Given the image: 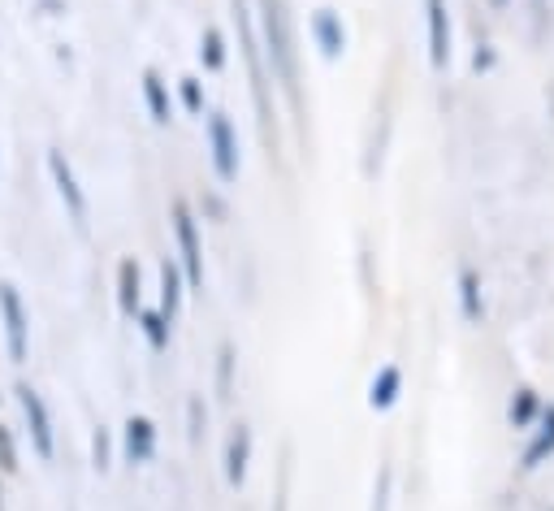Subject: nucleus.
<instances>
[{
    "label": "nucleus",
    "mask_w": 554,
    "mask_h": 511,
    "mask_svg": "<svg viewBox=\"0 0 554 511\" xmlns=\"http://www.w3.org/2000/svg\"><path fill=\"white\" fill-rule=\"evenodd\" d=\"M117 304H122L126 317H139V265L135 260H122L117 265Z\"/></svg>",
    "instance_id": "13"
},
{
    "label": "nucleus",
    "mask_w": 554,
    "mask_h": 511,
    "mask_svg": "<svg viewBox=\"0 0 554 511\" xmlns=\"http://www.w3.org/2000/svg\"><path fill=\"white\" fill-rule=\"evenodd\" d=\"M234 5V22L243 31V57H247V70H252V91H256V104L260 113L269 117V100H265V65H260V48H256V22H252V9L247 0H230Z\"/></svg>",
    "instance_id": "7"
},
{
    "label": "nucleus",
    "mask_w": 554,
    "mask_h": 511,
    "mask_svg": "<svg viewBox=\"0 0 554 511\" xmlns=\"http://www.w3.org/2000/svg\"><path fill=\"white\" fill-rule=\"evenodd\" d=\"M139 325H143V334H148L152 351H165L169 347V321H165L161 308H139Z\"/></svg>",
    "instance_id": "17"
},
{
    "label": "nucleus",
    "mask_w": 554,
    "mask_h": 511,
    "mask_svg": "<svg viewBox=\"0 0 554 511\" xmlns=\"http://www.w3.org/2000/svg\"><path fill=\"white\" fill-rule=\"evenodd\" d=\"M143 100H148V113H152L156 126H165L169 117H174V104H169V91H165V83H161V74H156V70L143 74Z\"/></svg>",
    "instance_id": "14"
},
{
    "label": "nucleus",
    "mask_w": 554,
    "mask_h": 511,
    "mask_svg": "<svg viewBox=\"0 0 554 511\" xmlns=\"http://www.w3.org/2000/svg\"><path fill=\"white\" fill-rule=\"evenodd\" d=\"M44 5H48V9H57V13L65 9V5H61V0H44Z\"/></svg>",
    "instance_id": "27"
},
{
    "label": "nucleus",
    "mask_w": 554,
    "mask_h": 511,
    "mask_svg": "<svg viewBox=\"0 0 554 511\" xmlns=\"http://www.w3.org/2000/svg\"><path fill=\"white\" fill-rule=\"evenodd\" d=\"M156 455V429L148 416H130L126 421V460L130 464H148Z\"/></svg>",
    "instance_id": "11"
},
{
    "label": "nucleus",
    "mask_w": 554,
    "mask_h": 511,
    "mask_svg": "<svg viewBox=\"0 0 554 511\" xmlns=\"http://www.w3.org/2000/svg\"><path fill=\"white\" fill-rule=\"evenodd\" d=\"M481 299H477V278H472V273H464V317L468 321H481Z\"/></svg>",
    "instance_id": "21"
},
{
    "label": "nucleus",
    "mask_w": 554,
    "mask_h": 511,
    "mask_svg": "<svg viewBox=\"0 0 554 511\" xmlns=\"http://www.w3.org/2000/svg\"><path fill=\"white\" fill-rule=\"evenodd\" d=\"M208 152H213V169H217L221 182H234V178H239V165H243V156H239V135H234V126H230L226 113H213V117H208Z\"/></svg>",
    "instance_id": "3"
},
{
    "label": "nucleus",
    "mask_w": 554,
    "mask_h": 511,
    "mask_svg": "<svg viewBox=\"0 0 554 511\" xmlns=\"http://www.w3.org/2000/svg\"><path fill=\"white\" fill-rule=\"evenodd\" d=\"M182 273H178V265L174 260H165L161 265V312H165V321L174 325V317H178V308H182Z\"/></svg>",
    "instance_id": "15"
},
{
    "label": "nucleus",
    "mask_w": 554,
    "mask_h": 511,
    "mask_svg": "<svg viewBox=\"0 0 554 511\" xmlns=\"http://www.w3.org/2000/svg\"><path fill=\"white\" fill-rule=\"evenodd\" d=\"M554 455V408L542 416V429H537V438L529 442V451H524V473H533V468H542Z\"/></svg>",
    "instance_id": "16"
},
{
    "label": "nucleus",
    "mask_w": 554,
    "mask_h": 511,
    "mask_svg": "<svg viewBox=\"0 0 554 511\" xmlns=\"http://www.w3.org/2000/svg\"><path fill=\"white\" fill-rule=\"evenodd\" d=\"M174 234H178V252H182V273H187V286L200 291L204 286V247H200V226H195V213L187 204H174Z\"/></svg>",
    "instance_id": "2"
},
{
    "label": "nucleus",
    "mask_w": 554,
    "mask_h": 511,
    "mask_svg": "<svg viewBox=\"0 0 554 511\" xmlns=\"http://www.w3.org/2000/svg\"><path fill=\"white\" fill-rule=\"evenodd\" d=\"M0 511H5V490H0Z\"/></svg>",
    "instance_id": "28"
},
{
    "label": "nucleus",
    "mask_w": 554,
    "mask_h": 511,
    "mask_svg": "<svg viewBox=\"0 0 554 511\" xmlns=\"http://www.w3.org/2000/svg\"><path fill=\"white\" fill-rule=\"evenodd\" d=\"M498 5H503V0H498Z\"/></svg>",
    "instance_id": "29"
},
{
    "label": "nucleus",
    "mask_w": 554,
    "mask_h": 511,
    "mask_svg": "<svg viewBox=\"0 0 554 511\" xmlns=\"http://www.w3.org/2000/svg\"><path fill=\"white\" fill-rule=\"evenodd\" d=\"M182 104H187V113H204V91L195 78H182Z\"/></svg>",
    "instance_id": "22"
},
{
    "label": "nucleus",
    "mask_w": 554,
    "mask_h": 511,
    "mask_svg": "<svg viewBox=\"0 0 554 511\" xmlns=\"http://www.w3.org/2000/svg\"><path fill=\"white\" fill-rule=\"evenodd\" d=\"M399 390H403V373L394 369V364H386L377 377H373V386H368V408H377V412H386L399 403Z\"/></svg>",
    "instance_id": "12"
},
{
    "label": "nucleus",
    "mask_w": 554,
    "mask_h": 511,
    "mask_svg": "<svg viewBox=\"0 0 554 511\" xmlns=\"http://www.w3.org/2000/svg\"><path fill=\"white\" fill-rule=\"evenodd\" d=\"M200 61L208 70H226V39H221L217 26H208L204 39H200Z\"/></svg>",
    "instance_id": "18"
},
{
    "label": "nucleus",
    "mask_w": 554,
    "mask_h": 511,
    "mask_svg": "<svg viewBox=\"0 0 554 511\" xmlns=\"http://www.w3.org/2000/svg\"><path fill=\"white\" fill-rule=\"evenodd\" d=\"M312 39H316V48H321V57H329V61H338L342 52H347V26H342L334 9L312 13Z\"/></svg>",
    "instance_id": "8"
},
{
    "label": "nucleus",
    "mask_w": 554,
    "mask_h": 511,
    "mask_svg": "<svg viewBox=\"0 0 554 511\" xmlns=\"http://www.w3.org/2000/svg\"><path fill=\"white\" fill-rule=\"evenodd\" d=\"M48 174H52V182H57V195H61V204H65V213H70V221H74L78 230H87V195H83V187H78L74 165L65 161L61 148L48 152Z\"/></svg>",
    "instance_id": "4"
},
{
    "label": "nucleus",
    "mask_w": 554,
    "mask_h": 511,
    "mask_svg": "<svg viewBox=\"0 0 554 511\" xmlns=\"http://www.w3.org/2000/svg\"><path fill=\"white\" fill-rule=\"evenodd\" d=\"M425 13H429V61L442 70L451 61V9H446V0H425Z\"/></svg>",
    "instance_id": "9"
},
{
    "label": "nucleus",
    "mask_w": 554,
    "mask_h": 511,
    "mask_svg": "<svg viewBox=\"0 0 554 511\" xmlns=\"http://www.w3.org/2000/svg\"><path fill=\"white\" fill-rule=\"evenodd\" d=\"M200 429H204V421H200V399H191V442H200Z\"/></svg>",
    "instance_id": "26"
},
{
    "label": "nucleus",
    "mask_w": 554,
    "mask_h": 511,
    "mask_svg": "<svg viewBox=\"0 0 554 511\" xmlns=\"http://www.w3.org/2000/svg\"><path fill=\"white\" fill-rule=\"evenodd\" d=\"M109 434H104V429H96V438H91V455H96V468L104 473V468H109Z\"/></svg>",
    "instance_id": "23"
},
{
    "label": "nucleus",
    "mask_w": 554,
    "mask_h": 511,
    "mask_svg": "<svg viewBox=\"0 0 554 511\" xmlns=\"http://www.w3.org/2000/svg\"><path fill=\"white\" fill-rule=\"evenodd\" d=\"M230 369H234V351H230V343H226V347H221V369H217L221 390H230Z\"/></svg>",
    "instance_id": "25"
},
{
    "label": "nucleus",
    "mask_w": 554,
    "mask_h": 511,
    "mask_svg": "<svg viewBox=\"0 0 554 511\" xmlns=\"http://www.w3.org/2000/svg\"><path fill=\"white\" fill-rule=\"evenodd\" d=\"M18 403H22V416H26V429H31V442L39 451V460H52V416H48L44 395L22 382L18 386Z\"/></svg>",
    "instance_id": "6"
},
{
    "label": "nucleus",
    "mask_w": 554,
    "mask_h": 511,
    "mask_svg": "<svg viewBox=\"0 0 554 511\" xmlns=\"http://www.w3.org/2000/svg\"><path fill=\"white\" fill-rule=\"evenodd\" d=\"M533 412H537V395H533V390H520V395L511 399V425L524 429L533 421Z\"/></svg>",
    "instance_id": "19"
},
{
    "label": "nucleus",
    "mask_w": 554,
    "mask_h": 511,
    "mask_svg": "<svg viewBox=\"0 0 554 511\" xmlns=\"http://www.w3.org/2000/svg\"><path fill=\"white\" fill-rule=\"evenodd\" d=\"M373 511H390V473H381L377 494H373Z\"/></svg>",
    "instance_id": "24"
},
{
    "label": "nucleus",
    "mask_w": 554,
    "mask_h": 511,
    "mask_svg": "<svg viewBox=\"0 0 554 511\" xmlns=\"http://www.w3.org/2000/svg\"><path fill=\"white\" fill-rule=\"evenodd\" d=\"M260 35H265V57L273 65V74L282 78L286 91H295L299 78V52H295V26H290L286 0H260Z\"/></svg>",
    "instance_id": "1"
},
{
    "label": "nucleus",
    "mask_w": 554,
    "mask_h": 511,
    "mask_svg": "<svg viewBox=\"0 0 554 511\" xmlns=\"http://www.w3.org/2000/svg\"><path fill=\"white\" fill-rule=\"evenodd\" d=\"M0 473H18V447H13L9 425H0Z\"/></svg>",
    "instance_id": "20"
},
{
    "label": "nucleus",
    "mask_w": 554,
    "mask_h": 511,
    "mask_svg": "<svg viewBox=\"0 0 554 511\" xmlns=\"http://www.w3.org/2000/svg\"><path fill=\"white\" fill-rule=\"evenodd\" d=\"M0 321H5V347H9V360L22 364L26 360V347H31V325H26V308L18 291L5 282L0 286Z\"/></svg>",
    "instance_id": "5"
},
{
    "label": "nucleus",
    "mask_w": 554,
    "mask_h": 511,
    "mask_svg": "<svg viewBox=\"0 0 554 511\" xmlns=\"http://www.w3.org/2000/svg\"><path fill=\"white\" fill-rule=\"evenodd\" d=\"M247 464H252V429L234 425V434L226 438V481L243 486L247 481Z\"/></svg>",
    "instance_id": "10"
}]
</instances>
